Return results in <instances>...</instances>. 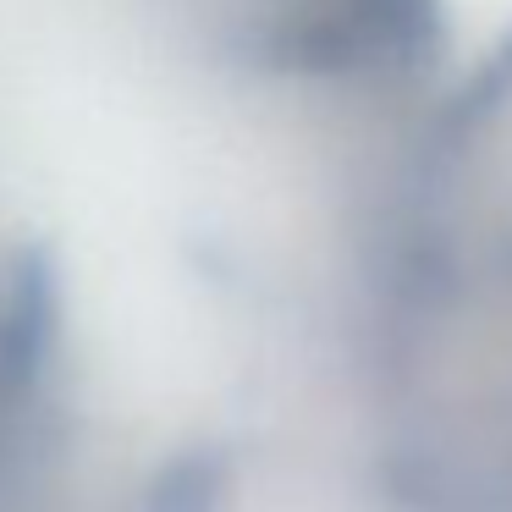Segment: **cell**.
I'll return each instance as SVG.
<instances>
[{
	"mask_svg": "<svg viewBox=\"0 0 512 512\" xmlns=\"http://www.w3.org/2000/svg\"><path fill=\"white\" fill-rule=\"evenodd\" d=\"M56 336V276L45 254H17L12 281L0 292V397L34 386Z\"/></svg>",
	"mask_w": 512,
	"mask_h": 512,
	"instance_id": "2",
	"label": "cell"
},
{
	"mask_svg": "<svg viewBox=\"0 0 512 512\" xmlns=\"http://www.w3.org/2000/svg\"><path fill=\"white\" fill-rule=\"evenodd\" d=\"M441 0H309L276 28L298 72H419L441 56Z\"/></svg>",
	"mask_w": 512,
	"mask_h": 512,
	"instance_id": "1",
	"label": "cell"
},
{
	"mask_svg": "<svg viewBox=\"0 0 512 512\" xmlns=\"http://www.w3.org/2000/svg\"><path fill=\"white\" fill-rule=\"evenodd\" d=\"M226 490V457L221 452H188L155 479L149 512H215Z\"/></svg>",
	"mask_w": 512,
	"mask_h": 512,
	"instance_id": "3",
	"label": "cell"
}]
</instances>
